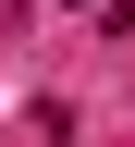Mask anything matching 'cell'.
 Segmentation results:
<instances>
[{
  "mask_svg": "<svg viewBox=\"0 0 135 147\" xmlns=\"http://www.w3.org/2000/svg\"><path fill=\"white\" fill-rule=\"evenodd\" d=\"M62 12H111V0H62Z\"/></svg>",
  "mask_w": 135,
  "mask_h": 147,
  "instance_id": "6da1fadb",
  "label": "cell"
}]
</instances>
